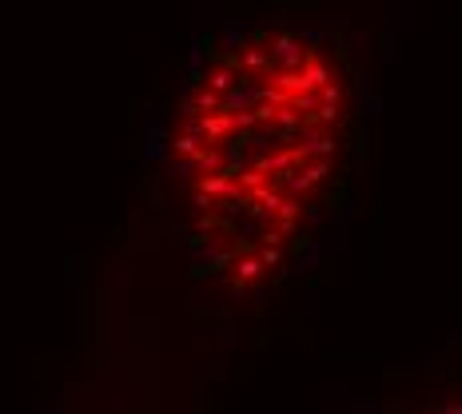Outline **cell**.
<instances>
[{"label":"cell","instance_id":"obj_1","mask_svg":"<svg viewBox=\"0 0 462 414\" xmlns=\"http://www.w3.org/2000/svg\"><path fill=\"white\" fill-rule=\"evenodd\" d=\"M346 136V80L303 32H252L204 64L171 128V171L208 271L267 283L327 196Z\"/></svg>","mask_w":462,"mask_h":414},{"label":"cell","instance_id":"obj_2","mask_svg":"<svg viewBox=\"0 0 462 414\" xmlns=\"http://www.w3.org/2000/svg\"><path fill=\"white\" fill-rule=\"evenodd\" d=\"M422 414H462V402H447V407H435V410H422Z\"/></svg>","mask_w":462,"mask_h":414}]
</instances>
